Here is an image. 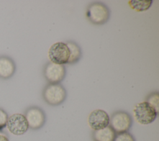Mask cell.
<instances>
[{
  "mask_svg": "<svg viewBox=\"0 0 159 141\" xmlns=\"http://www.w3.org/2000/svg\"><path fill=\"white\" fill-rule=\"evenodd\" d=\"M86 16L92 24L101 25L105 24L109 20L110 11L104 4L94 2L88 6Z\"/></svg>",
  "mask_w": 159,
  "mask_h": 141,
  "instance_id": "6da1fadb",
  "label": "cell"
},
{
  "mask_svg": "<svg viewBox=\"0 0 159 141\" xmlns=\"http://www.w3.org/2000/svg\"><path fill=\"white\" fill-rule=\"evenodd\" d=\"M42 96L44 101L50 106H58L63 103L66 97L65 88L58 84H48L43 89Z\"/></svg>",
  "mask_w": 159,
  "mask_h": 141,
  "instance_id": "7a4b0ae2",
  "label": "cell"
},
{
  "mask_svg": "<svg viewBox=\"0 0 159 141\" xmlns=\"http://www.w3.org/2000/svg\"><path fill=\"white\" fill-rule=\"evenodd\" d=\"M157 113L155 109L146 101L138 103L134 109L135 119L143 125L153 122L157 116Z\"/></svg>",
  "mask_w": 159,
  "mask_h": 141,
  "instance_id": "3957f363",
  "label": "cell"
},
{
  "mask_svg": "<svg viewBox=\"0 0 159 141\" xmlns=\"http://www.w3.org/2000/svg\"><path fill=\"white\" fill-rule=\"evenodd\" d=\"M48 55L50 62L63 65L68 63L70 52L66 43L58 42L50 47Z\"/></svg>",
  "mask_w": 159,
  "mask_h": 141,
  "instance_id": "277c9868",
  "label": "cell"
},
{
  "mask_svg": "<svg viewBox=\"0 0 159 141\" xmlns=\"http://www.w3.org/2000/svg\"><path fill=\"white\" fill-rule=\"evenodd\" d=\"M132 123V120L130 114L123 111H118L113 113L109 121L111 127L116 134L127 132Z\"/></svg>",
  "mask_w": 159,
  "mask_h": 141,
  "instance_id": "5b68a950",
  "label": "cell"
},
{
  "mask_svg": "<svg viewBox=\"0 0 159 141\" xmlns=\"http://www.w3.org/2000/svg\"><path fill=\"white\" fill-rule=\"evenodd\" d=\"M6 127L8 130L15 135H23L29 128L25 116L19 113L8 117Z\"/></svg>",
  "mask_w": 159,
  "mask_h": 141,
  "instance_id": "8992f818",
  "label": "cell"
},
{
  "mask_svg": "<svg viewBox=\"0 0 159 141\" xmlns=\"http://www.w3.org/2000/svg\"><path fill=\"white\" fill-rule=\"evenodd\" d=\"M43 75L50 84H58L64 79L66 69L63 65L48 62L44 67Z\"/></svg>",
  "mask_w": 159,
  "mask_h": 141,
  "instance_id": "52a82bcc",
  "label": "cell"
},
{
  "mask_svg": "<svg viewBox=\"0 0 159 141\" xmlns=\"http://www.w3.org/2000/svg\"><path fill=\"white\" fill-rule=\"evenodd\" d=\"M25 117L29 127L33 130L41 128L45 122V114L37 106H31L25 112Z\"/></svg>",
  "mask_w": 159,
  "mask_h": 141,
  "instance_id": "ba28073f",
  "label": "cell"
},
{
  "mask_svg": "<svg viewBox=\"0 0 159 141\" xmlns=\"http://www.w3.org/2000/svg\"><path fill=\"white\" fill-rule=\"evenodd\" d=\"M110 118L107 113L102 109L93 111L88 118V124L94 130H99L109 125Z\"/></svg>",
  "mask_w": 159,
  "mask_h": 141,
  "instance_id": "9c48e42d",
  "label": "cell"
},
{
  "mask_svg": "<svg viewBox=\"0 0 159 141\" xmlns=\"http://www.w3.org/2000/svg\"><path fill=\"white\" fill-rule=\"evenodd\" d=\"M16 71V64L9 57L0 56V78L9 79Z\"/></svg>",
  "mask_w": 159,
  "mask_h": 141,
  "instance_id": "30bf717a",
  "label": "cell"
},
{
  "mask_svg": "<svg viewBox=\"0 0 159 141\" xmlns=\"http://www.w3.org/2000/svg\"><path fill=\"white\" fill-rule=\"evenodd\" d=\"M116 135V133L109 125L103 129L94 130L92 134L93 141H114Z\"/></svg>",
  "mask_w": 159,
  "mask_h": 141,
  "instance_id": "8fae6325",
  "label": "cell"
},
{
  "mask_svg": "<svg viewBox=\"0 0 159 141\" xmlns=\"http://www.w3.org/2000/svg\"><path fill=\"white\" fill-rule=\"evenodd\" d=\"M66 44L70 52V56L68 63L74 64L77 63L81 57V50L80 46L73 41H68Z\"/></svg>",
  "mask_w": 159,
  "mask_h": 141,
  "instance_id": "7c38bea8",
  "label": "cell"
},
{
  "mask_svg": "<svg viewBox=\"0 0 159 141\" xmlns=\"http://www.w3.org/2000/svg\"><path fill=\"white\" fill-rule=\"evenodd\" d=\"M153 1L152 0H130L129 1V5L130 7L137 11L142 12L147 11L152 6Z\"/></svg>",
  "mask_w": 159,
  "mask_h": 141,
  "instance_id": "4fadbf2b",
  "label": "cell"
},
{
  "mask_svg": "<svg viewBox=\"0 0 159 141\" xmlns=\"http://www.w3.org/2000/svg\"><path fill=\"white\" fill-rule=\"evenodd\" d=\"M146 102L151 104L157 111L158 112L159 108V94L158 92H153L150 94L146 99Z\"/></svg>",
  "mask_w": 159,
  "mask_h": 141,
  "instance_id": "5bb4252c",
  "label": "cell"
},
{
  "mask_svg": "<svg viewBox=\"0 0 159 141\" xmlns=\"http://www.w3.org/2000/svg\"><path fill=\"white\" fill-rule=\"evenodd\" d=\"M114 141H135L133 135L129 132L117 134Z\"/></svg>",
  "mask_w": 159,
  "mask_h": 141,
  "instance_id": "9a60e30c",
  "label": "cell"
},
{
  "mask_svg": "<svg viewBox=\"0 0 159 141\" xmlns=\"http://www.w3.org/2000/svg\"><path fill=\"white\" fill-rule=\"evenodd\" d=\"M8 115L6 112L2 109L0 108V130L3 129L7 124Z\"/></svg>",
  "mask_w": 159,
  "mask_h": 141,
  "instance_id": "2e32d148",
  "label": "cell"
},
{
  "mask_svg": "<svg viewBox=\"0 0 159 141\" xmlns=\"http://www.w3.org/2000/svg\"><path fill=\"white\" fill-rule=\"evenodd\" d=\"M0 141H9L8 137L4 134L0 133Z\"/></svg>",
  "mask_w": 159,
  "mask_h": 141,
  "instance_id": "e0dca14e",
  "label": "cell"
}]
</instances>
